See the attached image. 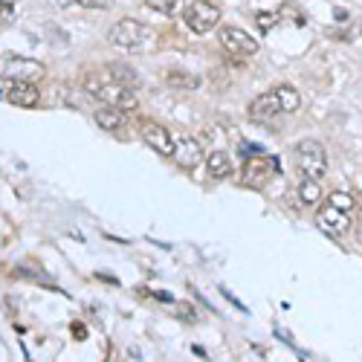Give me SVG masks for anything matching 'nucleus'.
I'll use <instances>...</instances> for the list:
<instances>
[{"instance_id":"2eb2a0df","label":"nucleus","mask_w":362,"mask_h":362,"mask_svg":"<svg viewBox=\"0 0 362 362\" xmlns=\"http://www.w3.org/2000/svg\"><path fill=\"white\" fill-rule=\"evenodd\" d=\"M301 206H316L322 200V189H319V180H310V177H301V183L296 189Z\"/></svg>"},{"instance_id":"20e7f679","label":"nucleus","mask_w":362,"mask_h":362,"mask_svg":"<svg viewBox=\"0 0 362 362\" xmlns=\"http://www.w3.org/2000/svg\"><path fill=\"white\" fill-rule=\"evenodd\" d=\"M186 23L191 32L206 35L209 30H215L220 23V6L212 3V0H194V3L186 9Z\"/></svg>"},{"instance_id":"6ab92c4d","label":"nucleus","mask_w":362,"mask_h":362,"mask_svg":"<svg viewBox=\"0 0 362 362\" xmlns=\"http://www.w3.org/2000/svg\"><path fill=\"white\" fill-rule=\"evenodd\" d=\"M255 23L261 32H273V26L278 23V12H258L255 15Z\"/></svg>"},{"instance_id":"7ed1b4c3","label":"nucleus","mask_w":362,"mask_h":362,"mask_svg":"<svg viewBox=\"0 0 362 362\" xmlns=\"http://www.w3.org/2000/svg\"><path fill=\"white\" fill-rule=\"evenodd\" d=\"M145 38H148V30L139 21H131V18H122L116 21L114 26H110V32H107V41L114 47L119 50H136V47H142L145 44Z\"/></svg>"},{"instance_id":"4468645a","label":"nucleus","mask_w":362,"mask_h":362,"mask_svg":"<svg viewBox=\"0 0 362 362\" xmlns=\"http://www.w3.org/2000/svg\"><path fill=\"white\" fill-rule=\"evenodd\" d=\"M96 125H99L102 131H122L125 128V114L119 107H105L96 114Z\"/></svg>"},{"instance_id":"dca6fc26","label":"nucleus","mask_w":362,"mask_h":362,"mask_svg":"<svg viewBox=\"0 0 362 362\" xmlns=\"http://www.w3.org/2000/svg\"><path fill=\"white\" fill-rule=\"evenodd\" d=\"M165 81H169V87H177V90H198L203 85L200 76L194 73H180V70H174V73L165 76Z\"/></svg>"},{"instance_id":"f8f14e48","label":"nucleus","mask_w":362,"mask_h":362,"mask_svg":"<svg viewBox=\"0 0 362 362\" xmlns=\"http://www.w3.org/2000/svg\"><path fill=\"white\" fill-rule=\"evenodd\" d=\"M206 171L215 180H226L232 174V157L226 151H212V154L206 157Z\"/></svg>"},{"instance_id":"9b49d317","label":"nucleus","mask_w":362,"mask_h":362,"mask_svg":"<svg viewBox=\"0 0 362 362\" xmlns=\"http://www.w3.org/2000/svg\"><path fill=\"white\" fill-rule=\"evenodd\" d=\"M278 114H281V105H278L275 90L258 96V99L249 105V116H253L255 122H267V119H273V116H278Z\"/></svg>"},{"instance_id":"aec40b11","label":"nucleus","mask_w":362,"mask_h":362,"mask_svg":"<svg viewBox=\"0 0 362 362\" xmlns=\"http://www.w3.org/2000/svg\"><path fill=\"white\" fill-rule=\"evenodd\" d=\"M12 3H0V23H6V21H12Z\"/></svg>"},{"instance_id":"a211bd4d","label":"nucleus","mask_w":362,"mask_h":362,"mask_svg":"<svg viewBox=\"0 0 362 362\" xmlns=\"http://www.w3.org/2000/svg\"><path fill=\"white\" fill-rule=\"evenodd\" d=\"M107 73H110V78L122 81V85L136 87V73H134L131 67H125V64H110V67H107Z\"/></svg>"},{"instance_id":"6e6552de","label":"nucleus","mask_w":362,"mask_h":362,"mask_svg":"<svg viewBox=\"0 0 362 362\" xmlns=\"http://www.w3.org/2000/svg\"><path fill=\"white\" fill-rule=\"evenodd\" d=\"M180 169H198V165L203 162V145L198 142V139H191V136H183V139H177L174 142V154Z\"/></svg>"},{"instance_id":"4be33fe9","label":"nucleus","mask_w":362,"mask_h":362,"mask_svg":"<svg viewBox=\"0 0 362 362\" xmlns=\"http://www.w3.org/2000/svg\"><path fill=\"white\" fill-rule=\"evenodd\" d=\"M73 330H76V337H78V339H85V328H81V325H73Z\"/></svg>"},{"instance_id":"ddd939ff","label":"nucleus","mask_w":362,"mask_h":362,"mask_svg":"<svg viewBox=\"0 0 362 362\" xmlns=\"http://www.w3.org/2000/svg\"><path fill=\"white\" fill-rule=\"evenodd\" d=\"M275 96H278V105H281V114H296V110L301 107V96H299L296 87L278 85V87H275Z\"/></svg>"},{"instance_id":"423d86ee","label":"nucleus","mask_w":362,"mask_h":362,"mask_svg":"<svg viewBox=\"0 0 362 362\" xmlns=\"http://www.w3.org/2000/svg\"><path fill=\"white\" fill-rule=\"evenodd\" d=\"M316 226L322 229L325 235H330V238H342V235H348V229H351V215L339 212V209H333L330 203H325L316 212Z\"/></svg>"},{"instance_id":"39448f33","label":"nucleus","mask_w":362,"mask_h":362,"mask_svg":"<svg viewBox=\"0 0 362 362\" xmlns=\"http://www.w3.org/2000/svg\"><path fill=\"white\" fill-rule=\"evenodd\" d=\"M217 41H220V47L232 55H255L258 52V41L246 30H238V26H224V30H217Z\"/></svg>"},{"instance_id":"9d476101","label":"nucleus","mask_w":362,"mask_h":362,"mask_svg":"<svg viewBox=\"0 0 362 362\" xmlns=\"http://www.w3.org/2000/svg\"><path fill=\"white\" fill-rule=\"evenodd\" d=\"M275 171H278V162L270 160V157L249 160V162H246V169H244V183H249V186H264Z\"/></svg>"},{"instance_id":"412c9836","label":"nucleus","mask_w":362,"mask_h":362,"mask_svg":"<svg viewBox=\"0 0 362 362\" xmlns=\"http://www.w3.org/2000/svg\"><path fill=\"white\" fill-rule=\"evenodd\" d=\"M81 3L96 6V9H107V6H110V0H81Z\"/></svg>"},{"instance_id":"f03ea898","label":"nucleus","mask_w":362,"mask_h":362,"mask_svg":"<svg viewBox=\"0 0 362 362\" xmlns=\"http://www.w3.org/2000/svg\"><path fill=\"white\" fill-rule=\"evenodd\" d=\"M296 165L301 177H310V180H322L328 174V154H325V145L319 139H301L296 142Z\"/></svg>"},{"instance_id":"f3484780","label":"nucleus","mask_w":362,"mask_h":362,"mask_svg":"<svg viewBox=\"0 0 362 362\" xmlns=\"http://www.w3.org/2000/svg\"><path fill=\"white\" fill-rule=\"evenodd\" d=\"M325 203H330L333 209H339V212H348V215H351V209H354V198H351V191H345V189L330 191Z\"/></svg>"},{"instance_id":"1a4fd4ad","label":"nucleus","mask_w":362,"mask_h":362,"mask_svg":"<svg viewBox=\"0 0 362 362\" xmlns=\"http://www.w3.org/2000/svg\"><path fill=\"white\" fill-rule=\"evenodd\" d=\"M6 99L18 107H35L41 93L32 81H23V78H9L6 81Z\"/></svg>"},{"instance_id":"f257e3e1","label":"nucleus","mask_w":362,"mask_h":362,"mask_svg":"<svg viewBox=\"0 0 362 362\" xmlns=\"http://www.w3.org/2000/svg\"><path fill=\"white\" fill-rule=\"evenodd\" d=\"M85 90L96 99H102L110 107H119V110H134L136 107V90L122 85V81L110 78V73H87L85 76Z\"/></svg>"},{"instance_id":"0eeeda50","label":"nucleus","mask_w":362,"mask_h":362,"mask_svg":"<svg viewBox=\"0 0 362 362\" xmlns=\"http://www.w3.org/2000/svg\"><path fill=\"white\" fill-rule=\"evenodd\" d=\"M142 139H145V145H151L162 157L174 154V136L160 122H142Z\"/></svg>"}]
</instances>
